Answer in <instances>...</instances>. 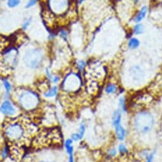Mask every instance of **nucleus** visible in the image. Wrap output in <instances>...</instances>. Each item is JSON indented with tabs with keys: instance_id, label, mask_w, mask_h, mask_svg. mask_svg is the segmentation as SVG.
Wrapping results in <instances>:
<instances>
[{
	"instance_id": "28",
	"label": "nucleus",
	"mask_w": 162,
	"mask_h": 162,
	"mask_svg": "<svg viewBox=\"0 0 162 162\" xmlns=\"http://www.w3.org/2000/svg\"><path fill=\"white\" fill-rule=\"evenodd\" d=\"M160 1H162V0H160Z\"/></svg>"
},
{
	"instance_id": "21",
	"label": "nucleus",
	"mask_w": 162,
	"mask_h": 162,
	"mask_svg": "<svg viewBox=\"0 0 162 162\" xmlns=\"http://www.w3.org/2000/svg\"><path fill=\"white\" fill-rule=\"evenodd\" d=\"M21 3V0H8L7 4L9 7L14 8L16 7Z\"/></svg>"
},
{
	"instance_id": "18",
	"label": "nucleus",
	"mask_w": 162,
	"mask_h": 162,
	"mask_svg": "<svg viewBox=\"0 0 162 162\" xmlns=\"http://www.w3.org/2000/svg\"><path fill=\"white\" fill-rule=\"evenodd\" d=\"M156 154V149H154L152 150H151L149 153L146 157L144 160V162H154L155 155Z\"/></svg>"
},
{
	"instance_id": "16",
	"label": "nucleus",
	"mask_w": 162,
	"mask_h": 162,
	"mask_svg": "<svg viewBox=\"0 0 162 162\" xmlns=\"http://www.w3.org/2000/svg\"><path fill=\"white\" fill-rule=\"evenodd\" d=\"M117 149H118V153L121 156L124 157L127 156L130 152L128 147L124 142H120L117 147Z\"/></svg>"
},
{
	"instance_id": "23",
	"label": "nucleus",
	"mask_w": 162,
	"mask_h": 162,
	"mask_svg": "<svg viewBox=\"0 0 162 162\" xmlns=\"http://www.w3.org/2000/svg\"><path fill=\"white\" fill-rule=\"evenodd\" d=\"M3 85H4V88H5V89L7 90V91L8 93H9V92H10L11 91V88H12L11 84H10V82H8V80H3Z\"/></svg>"
},
{
	"instance_id": "14",
	"label": "nucleus",
	"mask_w": 162,
	"mask_h": 162,
	"mask_svg": "<svg viewBox=\"0 0 162 162\" xmlns=\"http://www.w3.org/2000/svg\"><path fill=\"white\" fill-rule=\"evenodd\" d=\"M118 108L123 114L127 113L128 112V107H127V98L124 95H121L118 98Z\"/></svg>"
},
{
	"instance_id": "22",
	"label": "nucleus",
	"mask_w": 162,
	"mask_h": 162,
	"mask_svg": "<svg viewBox=\"0 0 162 162\" xmlns=\"http://www.w3.org/2000/svg\"><path fill=\"white\" fill-rule=\"evenodd\" d=\"M60 37L63 39L65 41H66L68 38V33L65 29H61L60 31Z\"/></svg>"
},
{
	"instance_id": "19",
	"label": "nucleus",
	"mask_w": 162,
	"mask_h": 162,
	"mask_svg": "<svg viewBox=\"0 0 162 162\" xmlns=\"http://www.w3.org/2000/svg\"><path fill=\"white\" fill-rule=\"evenodd\" d=\"M76 66H77V70L80 72H83L85 69L86 68V63L84 60H79L76 63Z\"/></svg>"
},
{
	"instance_id": "27",
	"label": "nucleus",
	"mask_w": 162,
	"mask_h": 162,
	"mask_svg": "<svg viewBox=\"0 0 162 162\" xmlns=\"http://www.w3.org/2000/svg\"><path fill=\"white\" fill-rule=\"evenodd\" d=\"M42 162H50V161H42Z\"/></svg>"
},
{
	"instance_id": "7",
	"label": "nucleus",
	"mask_w": 162,
	"mask_h": 162,
	"mask_svg": "<svg viewBox=\"0 0 162 162\" xmlns=\"http://www.w3.org/2000/svg\"><path fill=\"white\" fill-rule=\"evenodd\" d=\"M149 12V8L146 5L142 6L132 17V21L135 23H141L146 19Z\"/></svg>"
},
{
	"instance_id": "11",
	"label": "nucleus",
	"mask_w": 162,
	"mask_h": 162,
	"mask_svg": "<svg viewBox=\"0 0 162 162\" xmlns=\"http://www.w3.org/2000/svg\"><path fill=\"white\" fill-rule=\"evenodd\" d=\"M85 130H86V125L84 122H82L80 124L78 132L71 135V139L74 142L80 141L84 136Z\"/></svg>"
},
{
	"instance_id": "24",
	"label": "nucleus",
	"mask_w": 162,
	"mask_h": 162,
	"mask_svg": "<svg viewBox=\"0 0 162 162\" xmlns=\"http://www.w3.org/2000/svg\"><path fill=\"white\" fill-rule=\"evenodd\" d=\"M31 18H29L28 19L26 20L25 22L23 23V24H22V28H23V29L26 30V29H28V28L29 26V25L31 24Z\"/></svg>"
},
{
	"instance_id": "9",
	"label": "nucleus",
	"mask_w": 162,
	"mask_h": 162,
	"mask_svg": "<svg viewBox=\"0 0 162 162\" xmlns=\"http://www.w3.org/2000/svg\"><path fill=\"white\" fill-rule=\"evenodd\" d=\"M123 114L119 109H116L112 112L111 115V124L113 128L121 124L123 120Z\"/></svg>"
},
{
	"instance_id": "25",
	"label": "nucleus",
	"mask_w": 162,
	"mask_h": 162,
	"mask_svg": "<svg viewBox=\"0 0 162 162\" xmlns=\"http://www.w3.org/2000/svg\"><path fill=\"white\" fill-rule=\"evenodd\" d=\"M37 0H29L28 3L26 4V8H31L33 7L35 4L37 3Z\"/></svg>"
},
{
	"instance_id": "20",
	"label": "nucleus",
	"mask_w": 162,
	"mask_h": 162,
	"mask_svg": "<svg viewBox=\"0 0 162 162\" xmlns=\"http://www.w3.org/2000/svg\"><path fill=\"white\" fill-rule=\"evenodd\" d=\"M57 93V86H54L49 89L48 91L45 93V96L46 97H52L54 96Z\"/></svg>"
},
{
	"instance_id": "8",
	"label": "nucleus",
	"mask_w": 162,
	"mask_h": 162,
	"mask_svg": "<svg viewBox=\"0 0 162 162\" xmlns=\"http://www.w3.org/2000/svg\"><path fill=\"white\" fill-rule=\"evenodd\" d=\"M114 135L117 140L120 142H123L127 137V130L123 124H119L114 127Z\"/></svg>"
},
{
	"instance_id": "15",
	"label": "nucleus",
	"mask_w": 162,
	"mask_h": 162,
	"mask_svg": "<svg viewBox=\"0 0 162 162\" xmlns=\"http://www.w3.org/2000/svg\"><path fill=\"white\" fill-rule=\"evenodd\" d=\"M144 26L142 22H141V23H135L132 28V33L135 36H140L144 33Z\"/></svg>"
},
{
	"instance_id": "3",
	"label": "nucleus",
	"mask_w": 162,
	"mask_h": 162,
	"mask_svg": "<svg viewBox=\"0 0 162 162\" xmlns=\"http://www.w3.org/2000/svg\"><path fill=\"white\" fill-rule=\"evenodd\" d=\"M20 105L26 110H32L37 108L40 103L38 96L33 91H25L19 97Z\"/></svg>"
},
{
	"instance_id": "12",
	"label": "nucleus",
	"mask_w": 162,
	"mask_h": 162,
	"mask_svg": "<svg viewBox=\"0 0 162 162\" xmlns=\"http://www.w3.org/2000/svg\"><path fill=\"white\" fill-rule=\"evenodd\" d=\"M103 91H104V93L107 94V95L111 96L118 93V91H119V88L118 85L116 83L110 82H108L105 85Z\"/></svg>"
},
{
	"instance_id": "1",
	"label": "nucleus",
	"mask_w": 162,
	"mask_h": 162,
	"mask_svg": "<svg viewBox=\"0 0 162 162\" xmlns=\"http://www.w3.org/2000/svg\"><path fill=\"white\" fill-rule=\"evenodd\" d=\"M132 123L135 133L139 136H146L149 135L153 129L155 119L151 112L142 110L133 116Z\"/></svg>"
},
{
	"instance_id": "17",
	"label": "nucleus",
	"mask_w": 162,
	"mask_h": 162,
	"mask_svg": "<svg viewBox=\"0 0 162 162\" xmlns=\"http://www.w3.org/2000/svg\"><path fill=\"white\" fill-rule=\"evenodd\" d=\"M119 155L118 149L114 146H112L110 147H109L107 149L106 151V156L107 158L109 159H113L115 158L116 157Z\"/></svg>"
},
{
	"instance_id": "13",
	"label": "nucleus",
	"mask_w": 162,
	"mask_h": 162,
	"mask_svg": "<svg viewBox=\"0 0 162 162\" xmlns=\"http://www.w3.org/2000/svg\"><path fill=\"white\" fill-rule=\"evenodd\" d=\"M141 46V41L137 37H130L127 42L128 48L131 51H135L138 49Z\"/></svg>"
},
{
	"instance_id": "10",
	"label": "nucleus",
	"mask_w": 162,
	"mask_h": 162,
	"mask_svg": "<svg viewBox=\"0 0 162 162\" xmlns=\"http://www.w3.org/2000/svg\"><path fill=\"white\" fill-rule=\"evenodd\" d=\"M0 112L4 115L12 116L15 114V109L10 102L4 101L0 107Z\"/></svg>"
},
{
	"instance_id": "5",
	"label": "nucleus",
	"mask_w": 162,
	"mask_h": 162,
	"mask_svg": "<svg viewBox=\"0 0 162 162\" xmlns=\"http://www.w3.org/2000/svg\"><path fill=\"white\" fill-rule=\"evenodd\" d=\"M43 54L37 49H32L27 51L23 57L24 65L31 69H36L41 65L43 61Z\"/></svg>"
},
{
	"instance_id": "4",
	"label": "nucleus",
	"mask_w": 162,
	"mask_h": 162,
	"mask_svg": "<svg viewBox=\"0 0 162 162\" xmlns=\"http://www.w3.org/2000/svg\"><path fill=\"white\" fill-rule=\"evenodd\" d=\"M4 133L10 141H19L24 137L25 129L21 123L18 121H12L4 128Z\"/></svg>"
},
{
	"instance_id": "6",
	"label": "nucleus",
	"mask_w": 162,
	"mask_h": 162,
	"mask_svg": "<svg viewBox=\"0 0 162 162\" xmlns=\"http://www.w3.org/2000/svg\"><path fill=\"white\" fill-rule=\"evenodd\" d=\"M47 6L53 15H62L68 12L70 0H48Z\"/></svg>"
},
{
	"instance_id": "2",
	"label": "nucleus",
	"mask_w": 162,
	"mask_h": 162,
	"mask_svg": "<svg viewBox=\"0 0 162 162\" xmlns=\"http://www.w3.org/2000/svg\"><path fill=\"white\" fill-rule=\"evenodd\" d=\"M82 85V79L79 74L71 72L67 75L63 81L62 89L66 93H73L78 91Z\"/></svg>"
},
{
	"instance_id": "26",
	"label": "nucleus",
	"mask_w": 162,
	"mask_h": 162,
	"mask_svg": "<svg viewBox=\"0 0 162 162\" xmlns=\"http://www.w3.org/2000/svg\"><path fill=\"white\" fill-rule=\"evenodd\" d=\"M52 80L53 82L57 83L60 81V77H58V76H54V77H53L52 78Z\"/></svg>"
}]
</instances>
